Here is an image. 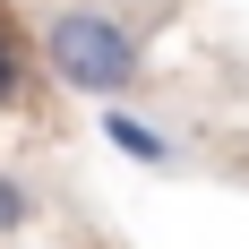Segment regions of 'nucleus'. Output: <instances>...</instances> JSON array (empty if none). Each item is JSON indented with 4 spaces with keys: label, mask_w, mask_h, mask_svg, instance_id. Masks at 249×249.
Listing matches in <instances>:
<instances>
[{
    "label": "nucleus",
    "mask_w": 249,
    "mask_h": 249,
    "mask_svg": "<svg viewBox=\"0 0 249 249\" xmlns=\"http://www.w3.org/2000/svg\"><path fill=\"white\" fill-rule=\"evenodd\" d=\"M43 60L60 86H77V95H129L138 86V35H129L112 9H86V0H69V9H52L43 26Z\"/></svg>",
    "instance_id": "nucleus-1"
},
{
    "label": "nucleus",
    "mask_w": 249,
    "mask_h": 249,
    "mask_svg": "<svg viewBox=\"0 0 249 249\" xmlns=\"http://www.w3.org/2000/svg\"><path fill=\"white\" fill-rule=\"evenodd\" d=\"M26 215H35V189H26L18 172H0V232H18Z\"/></svg>",
    "instance_id": "nucleus-4"
},
{
    "label": "nucleus",
    "mask_w": 249,
    "mask_h": 249,
    "mask_svg": "<svg viewBox=\"0 0 249 249\" xmlns=\"http://www.w3.org/2000/svg\"><path fill=\"white\" fill-rule=\"evenodd\" d=\"M26 103V52H18V35L0 26V112H18Z\"/></svg>",
    "instance_id": "nucleus-3"
},
{
    "label": "nucleus",
    "mask_w": 249,
    "mask_h": 249,
    "mask_svg": "<svg viewBox=\"0 0 249 249\" xmlns=\"http://www.w3.org/2000/svg\"><path fill=\"white\" fill-rule=\"evenodd\" d=\"M103 138H112L129 163H172V138H163L155 121H138V112H121V103L103 112Z\"/></svg>",
    "instance_id": "nucleus-2"
}]
</instances>
